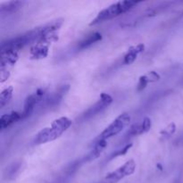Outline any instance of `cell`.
<instances>
[{
    "label": "cell",
    "instance_id": "4",
    "mask_svg": "<svg viewBox=\"0 0 183 183\" xmlns=\"http://www.w3.org/2000/svg\"><path fill=\"white\" fill-rule=\"evenodd\" d=\"M130 121V116L127 113H121L114 120L107 128L104 129L103 132L96 138V139H106L113 136L119 134L120 132L127 126Z\"/></svg>",
    "mask_w": 183,
    "mask_h": 183
},
{
    "label": "cell",
    "instance_id": "9",
    "mask_svg": "<svg viewBox=\"0 0 183 183\" xmlns=\"http://www.w3.org/2000/svg\"><path fill=\"white\" fill-rule=\"evenodd\" d=\"M48 47L49 44L43 42V41H38L36 45H34L31 48V57L32 59H43L48 56Z\"/></svg>",
    "mask_w": 183,
    "mask_h": 183
},
{
    "label": "cell",
    "instance_id": "12",
    "mask_svg": "<svg viewBox=\"0 0 183 183\" xmlns=\"http://www.w3.org/2000/svg\"><path fill=\"white\" fill-rule=\"evenodd\" d=\"M19 58L18 51L1 52V69H5L6 65H14Z\"/></svg>",
    "mask_w": 183,
    "mask_h": 183
},
{
    "label": "cell",
    "instance_id": "23",
    "mask_svg": "<svg viewBox=\"0 0 183 183\" xmlns=\"http://www.w3.org/2000/svg\"><path fill=\"white\" fill-rule=\"evenodd\" d=\"M148 82H155L160 80V75L155 72H150L148 74L146 75Z\"/></svg>",
    "mask_w": 183,
    "mask_h": 183
},
{
    "label": "cell",
    "instance_id": "24",
    "mask_svg": "<svg viewBox=\"0 0 183 183\" xmlns=\"http://www.w3.org/2000/svg\"><path fill=\"white\" fill-rule=\"evenodd\" d=\"M9 75H10V73L8 71L6 70H5V69H1V75H0V77H1V82H4L5 80H6L9 78Z\"/></svg>",
    "mask_w": 183,
    "mask_h": 183
},
{
    "label": "cell",
    "instance_id": "8",
    "mask_svg": "<svg viewBox=\"0 0 183 183\" xmlns=\"http://www.w3.org/2000/svg\"><path fill=\"white\" fill-rule=\"evenodd\" d=\"M70 86L69 85H63L62 87L56 89L55 92H53L52 94L49 96H47V97L43 100L44 102V105L48 108H51V107H56L58 106L59 104L61 103L63 97H64L65 94L67 93V91L69 90Z\"/></svg>",
    "mask_w": 183,
    "mask_h": 183
},
{
    "label": "cell",
    "instance_id": "14",
    "mask_svg": "<svg viewBox=\"0 0 183 183\" xmlns=\"http://www.w3.org/2000/svg\"><path fill=\"white\" fill-rule=\"evenodd\" d=\"M23 5V2H21V1H11V2H7V3H4L1 5L0 13H1V15L14 13L22 7Z\"/></svg>",
    "mask_w": 183,
    "mask_h": 183
},
{
    "label": "cell",
    "instance_id": "21",
    "mask_svg": "<svg viewBox=\"0 0 183 183\" xmlns=\"http://www.w3.org/2000/svg\"><path fill=\"white\" fill-rule=\"evenodd\" d=\"M152 126V121L150 118L148 117H145L141 122V127H142V130H143V134L147 132L150 129H151Z\"/></svg>",
    "mask_w": 183,
    "mask_h": 183
},
{
    "label": "cell",
    "instance_id": "15",
    "mask_svg": "<svg viewBox=\"0 0 183 183\" xmlns=\"http://www.w3.org/2000/svg\"><path fill=\"white\" fill-rule=\"evenodd\" d=\"M102 40V35L98 32H95L91 35H89L88 37H87L85 40H83L81 42H80L78 48L79 49H85V48L90 47L91 45H93L94 43L99 41Z\"/></svg>",
    "mask_w": 183,
    "mask_h": 183
},
{
    "label": "cell",
    "instance_id": "16",
    "mask_svg": "<svg viewBox=\"0 0 183 183\" xmlns=\"http://www.w3.org/2000/svg\"><path fill=\"white\" fill-rule=\"evenodd\" d=\"M13 92H14L13 87H8L2 91L0 95V107L1 108H3L6 104L9 103V101L11 100L13 96Z\"/></svg>",
    "mask_w": 183,
    "mask_h": 183
},
{
    "label": "cell",
    "instance_id": "5",
    "mask_svg": "<svg viewBox=\"0 0 183 183\" xmlns=\"http://www.w3.org/2000/svg\"><path fill=\"white\" fill-rule=\"evenodd\" d=\"M113 103V97L107 93H102L100 95L99 100L91 105L87 111H85L80 116V121H87V120L91 119L92 117L96 116L98 113L106 109L111 104Z\"/></svg>",
    "mask_w": 183,
    "mask_h": 183
},
{
    "label": "cell",
    "instance_id": "1",
    "mask_svg": "<svg viewBox=\"0 0 183 183\" xmlns=\"http://www.w3.org/2000/svg\"><path fill=\"white\" fill-rule=\"evenodd\" d=\"M72 125V121L67 117H61L55 120L51 127L44 128L36 135L34 138L35 145L48 143L59 138Z\"/></svg>",
    "mask_w": 183,
    "mask_h": 183
},
{
    "label": "cell",
    "instance_id": "7",
    "mask_svg": "<svg viewBox=\"0 0 183 183\" xmlns=\"http://www.w3.org/2000/svg\"><path fill=\"white\" fill-rule=\"evenodd\" d=\"M46 97H47V91L43 88L38 89L35 93L27 96L25 103H24L23 111L21 113L22 119H25L29 117L34 110L35 105L40 102H42Z\"/></svg>",
    "mask_w": 183,
    "mask_h": 183
},
{
    "label": "cell",
    "instance_id": "13",
    "mask_svg": "<svg viewBox=\"0 0 183 183\" xmlns=\"http://www.w3.org/2000/svg\"><path fill=\"white\" fill-rule=\"evenodd\" d=\"M144 49H145V46L143 44H138L137 46H134V47H131L128 50L127 54L124 56V59H123V64H131L136 59H137V56L139 53L143 52Z\"/></svg>",
    "mask_w": 183,
    "mask_h": 183
},
{
    "label": "cell",
    "instance_id": "25",
    "mask_svg": "<svg viewBox=\"0 0 183 183\" xmlns=\"http://www.w3.org/2000/svg\"><path fill=\"white\" fill-rule=\"evenodd\" d=\"M178 142H180V143H183V133L181 135V137L178 138V140H177Z\"/></svg>",
    "mask_w": 183,
    "mask_h": 183
},
{
    "label": "cell",
    "instance_id": "22",
    "mask_svg": "<svg viewBox=\"0 0 183 183\" xmlns=\"http://www.w3.org/2000/svg\"><path fill=\"white\" fill-rule=\"evenodd\" d=\"M148 80L147 79V76L144 75V76H141L139 78V80H138V91H142L144 88H146L147 85L148 84Z\"/></svg>",
    "mask_w": 183,
    "mask_h": 183
},
{
    "label": "cell",
    "instance_id": "18",
    "mask_svg": "<svg viewBox=\"0 0 183 183\" xmlns=\"http://www.w3.org/2000/svg\"><path fill=\"white\" fill-rule=\"evenodd\" d=\"M175 130H176L175 124H174L173 122H172V123H170L167 127L161 131V136H162L163 138H170L171 136L172 135V134L175 132Z\"/></svg>",
    "mask_w": 183,
    "mask_h": 183
},
{
    "label": "cell",
    "instance_id": "3",
    "mask_svg": "<svg viewBox=\"0 0 183 183\" xmlns=\"http://www.w3.org/2000/svg\"><path fill=\"white\" fill-rule=\"evenodd\" d=\"M138 4V2H137V1H119L115 4H113L107 8L102 10L100 13H98V15L92 21L90 25L99 23L104 22V21L111 20L114 17H117V16L128 12L129 10L134 7Z\"/></svg>",
    "mask_w": 183,
    "mask_h": 183
},
{
    "label": "cell",
    "instance_id": "20",
    "mask_svg": "<svg viewBox=\"0 0 183 183\" xmlns=\"http://www.w3.org/2000/svg\"><path fill=\"white\" fill-rule=\"evenodd\" d=\"M21 166H22V163L21 162H19V163H15V164H11L9 168H8L7 170V175L8 176H11V177H13V176L15 174L16 172L21 169Z\"/></svg>",
    "mask_w": 183,
    "mask_h": 183
},
{
    "label": "cell",
    "instance_id": "17",
    "mask_svg": "<svg viewBox=\"0 0 183 183\" xmlns=\"http://www.w3.org/2000/svg\"><path fill=\"white\" fill-rule=\"evenodd\" d=\"M143 134V130H142V127H141V122L140 123H136L133 124L131 127L129 129L125 137L126 138H132L135 136H138Z\"/></svg>",
    "mask_w": 183,
    "mask_h": 183
},
{
    "label": "cell",
    "instance_id": "11",
    "mask_svg": "<svg viewBox=\"0 0 183 183\" xmlns=\"http://www.w3.org/2000/svg\"><path fill=\"white\" fill-rule=\"evenodd\" d=\"M22 119V114L17 112H12L7 114H3L0 118V129L1 130H4L6 128L12 125L19 120Z\"/></svg>",
    "mask_w": 183,
    "mask_h": 183
},
{
    "label": "cell",
    "instance_id": "10",
    "mask_svg": "<svg viewBox=\"0 0 183 183\" xmlns=\"http://www.w3.org/2000/svg\"><path fill=\"white\" fill-rule=\"evenodd\" d=\"M107 147V140L106 139H96L94 144V147L90 150L88 155L86 156L85 161L89 162L92 160L96 159L104 151V149Z\"/></svg>",
    "mask_w": 183,
    "mask_h": 183
},
{
    "label": "cell",
    "instance_id": "19",
    "mask_svg": "<svg viewBox=\"0 0 183 183\" xmlns=\"http://www.w3.org/2000/svg\"><path fill=\"white\" fill-rule=\"evenodd\" d=\"M131 147H132V144L131 143L127 144V145H126L125 147H123L121 149H119V150H117L116 152H114L111 156H110V160L113 159V158H115V157H117V156H119V155H125V154L130 150V148Z\"/></svg>",
    "mask_w": 183,
    "mask_h": 183
},
{
    "label": "cell",
    "instance_id": "2",
    "mask_svg": "<svg viewBox=\"0 0 183 183\" xmlns=\"http://www.w3.org/2000/svg\"><path fill=\"white\" fill-rule=\"evenodd\" d=\"M40 38V29H34L31 32L23 33L19 35L13 39L3 41L1 43V52L5 51H19L21 48H24L25 46L29 45L34 41H39Z\"/></svg>",
    "mask_w": 183,
    "mask_h": 183
},
{
    "label": "cell",
    "instance_id": "6",
    "mask_svg": "<svg viewBox=\"0 0 183 183\" xmlns=\"http://www.w3.org/2000/svg\"><path fill=\"white\" fill-rule=\"evenodd\" d=\"M136 170V164L133 160H129L122 166L105 176L104 180L108 183H116L126 176L132 174Z\"/></svg>",
    "mask_w": 183,
    "mask_h": 183
}]
</instances>
